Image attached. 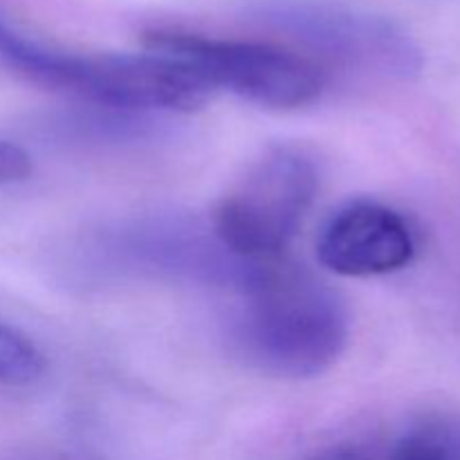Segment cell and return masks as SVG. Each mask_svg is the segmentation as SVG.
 Segmentation results:
<instances>
[{
	"label": "cell",
	"mask_w": 460,
	"mask_h": 460,
	"mask_svg": "<svg viewBox=\"0 0 460 460\" xmlns=\"http://www.w3.org/2000/svg\"><path fill=\"white\" fill-rule=\"evenodd\" d=\"M265 18L326 57L368 72L411 76L420 67L416 45L368 13L314 0H277L265 7Z\"/></svg>",
	"instance_id": "5b68a950"
},
{
	"label": "cell",
	"mask_w": 460,
	"mask_h": 460,
	"mask_svg": "<svg viewBox=\"0 0 460 460\" xmlns=\"http://www.w3.org/2000/svg\"><path fill=\"white\" fill-rule=\"evenodd\" d=\"M31 173V160L27 151L12 142L0 139V184L21 182Z\"/></svg>",
	"instance_id": "9c48e42d"
},
{
	"label": "cell",
	"mask_w": 460,
	"mask_h": 460,
	"mask_svg": "<svg viewBox=\"0 0 460 460\" xmlns=\"http://www.w3.org/2000/svg\"><path fill=\"white\" fill-rule=\"evenodd\" d=\"M386 460H460V416L422 418L400 436Z\"/></svg>",
	"instance_id": "52a82bcc"
},
{
	"label": "cell",
	"mask_w": 460,
	"mask_h": 460,
	"mask_svg": "<svg viewBox=\"0 0 460 460\" xmlns=\"http://www.w3.org/2000/svg\"><path fill=\"white\" fill-rule=\"evenodd\" d=\"M43 371V358L36 346L16 328L0 323V382L27 385Z\"/></svg>",
	"instance_id": "ba28073f"
},
{
	"label": "cell",
	"mask_w": 460,
	"mask_h": 460,
	"mask_svg": "<svg viewBox=\"0 0 460 460\" xmlns=\"http://www.w3.org/2000/svg\"><path fill=\"white\" fill-rule=\"evenodd\" d=\"M0 67L27 84L121 111L189 112L211 90L160 54H72L31 39L0 12Z\"/></svg>",
	"instance_id": "7a4b0ae2"
},
{
	"label": "cell",
	"mask_w": 460,
	"mask_h": 460,
	"mask_svg": "<svg viewBox=\"0 0 460 460\" xmlns=\"http://www.w3.org/2000/svg\"><path fill=\"white\" fill-rule=\"evenodd\" d=\"M416 243L407 220L377 202L359 200L337 211L317 241V259L341 277H377L402 270Z\"/></svg>",
	"instance_id": "8992f818"
},
{
	"label": "cell",
	"mask_w": 460,
	"mask_h": 460,
	"mask_svg": "<svg viewBox=\"0 0 460 460\" xmlns=\"http://www.w3.org/2000/svg\"><path fill=\"white\" fill-rule=\"evenodd\" d=\"M229 319L238 358L277 377H314L349 340V314L332 288L296 265L259 263Z\"/></svg>",
	"instance_id": "6da1fadb"
},
{
	"label": "cell",
	"mask_w": 460,
	"mask_h": 460,
	"mask_svg": "<svg viewBox=\"0 0 460 460\" xmlns=\"http://www.w3.org/2000/svg\"><path fill=\"white\" fill-rule=\"evenodd\" d=\"M317 189L319 171L308 155L295 148L268 151L216 209V238L241 261L274 259L296 236Z\"/></svg>",
	"instance_id": "3957f363"
},
{
	"label": "cell",
	"mask_w": 460,
	"mask_h": 460,
	"mask_svg": "<svg viewBox=\"0 0 460 460\" xmlns=\"http://www.w3.org/2000/svg\"><path fill=\"white\" fill-rule=\"evenodd\" d=\"M146 48L187 67L209 90L225 88L259 106L286 111L305 106L326 85L317 63L281 45L209 39L189 31H151Z\"/></svg>",
	"instance_id": "277c9868"
}]
</instances>
